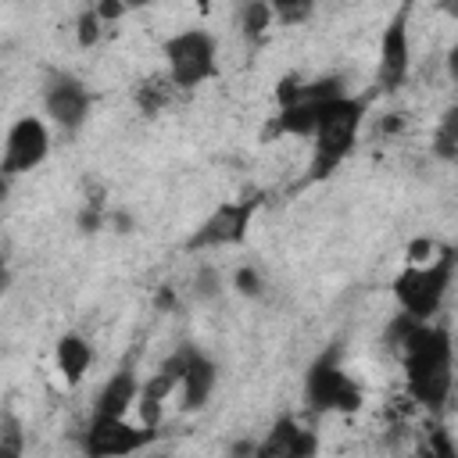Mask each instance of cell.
<instances>
[{"mask_svg": "<svg viewBox=\"0 0 458 458\" xmlns=\"http://www.w3.org/2000/svg\"><path fill=\"white\" fill-rule=\"evenodd\" d=\"M404 369V386L426 411H444L454 390V344L444 326L422 322L397 354Z\"/></svg>", "mask_w": 458, "mask_h": 458, "instance_id": "obj_1", "label": "cell"}, {"mask_svg": "<svg viewBox=\"0 0 458 458\" xmlns=\"http://www.w3.org/2000/svg\"><path fill=\"white\" fill-rule=\"evenodd\" d=\"M365 107H369L365 97H351V93L326 104V111L318 118V129L311 136V147H315L311 150V168H308L311 179L333 175L344 165V157L354 150L361 122H365Z\"/></svg>", "mask_w": 458, "mask_h": 458, "instance_id": "obj_2", "label": "cell"}, {"mask_svg": "<svg viewBox=\"0 0 458 458\" xmlns=\"http://www.w3.org/2000/svg\"><path fill=\"white\" fill-rule=\"evenodd\" d=\"M454 272H458L454 247H444L429 265H404L394 276V297H397L401 311H408L419 322H433V315L444 308Z\"/></svg>", "mask_w": 458, "mask_h": 458, "instance_id": "obj_3", "label": "cell"}, {"mask_svg": "<svg viewBox=\"0 0 458 458\" xmlns=\"http://www.w3.org/2000/svg\"><path fill=\"white\" fill-rule=\"evenodd\" d=\"M361 401H365V394L351 379V372L344 369L340 347L322 351L308 365V372H304V404H308V411H315V415H326V411L354 415L361 408Z\"/></svg>", "mask_w": 458, "mask_h": 458, "instance_id": "obj_4", "label": "cell"}, {"mask_svg": "<svg viewBox=\"0 0 458 458\" xmlns=\"http://www.w3.org/2000/svg\"><path fill=\"white\" fill-rule=\"evenodd\" d=\"M161 54H165L168 79L179 89H197L218 72V43L208 29H182L168 36Z\"/></svg>", "mask_w": 458, "mask_h": 458, "instance_id": "obj_5", "label": "cell"}, {"mask_svg": "<svg viewBox=\"0 0 458 458\" xmlns=\"http://www.w3.org/2000/svg\"><path fill=\"white\" fill-rule=\"evenodd\" d=\"M261 208V197H240V200H225L218 204L182 243L186 254H197V250H218V247H236L247 240L250 233V222Z\"/></svg>", "mask_w": 458, "mask_h": 458, "instance_id": "obj_6", "label": "cell"}, {"mask_svg": "<svg viewBox=\"0 0 458 458\" xmlns=\"http://www.w3.org/2000/svg\"><path fill=\"white\" fill-rule=\"evenodd\" d=\"M43 111L50 114V122L75 136L86 122H89V111H93V93L86 89V82L64 68H50L43 75Z\"/></svg>", "mask_w": 458, "mask_h": 458, "instance_id": "obj_7", "label": "cell"}, {"mask_svg": "<svg viewBox=\"0 0 458 458\" xmlns=\"http://www.w3.org/2000/svg\"><path fill=\"white\" fill-rule=\"evenodd\" d=\"M157 440V429L136 426L129 419H111V415H93L86 433H82V451L86 458H129Z\"/></svg>", "mask_w": 458, "mask_h": 458, "instance_id": "obj_8", "label": "cell"}, {"mask_svg": "<svg viewBox=\"0 0 458 458\" xmlns=\"http://www.w3.org/2000/svg\"><path fill=\"white\" fill-rule=\"evenodd\" d=\"M50 154V129L43 118L36 114H21L18 122H11L7 129V140H4V175L14 179V175H25L32 168H39Z\"/></svg>", "mask_w": 458, "mask_h": 458, "instance_id": "obj_9", "label": "cell"}, {"mask_svg": "<svg viewBox=\"0 0 458 458\" xmlns=\"http://www.w3.org/2000/svg\"><path fill=\"white\" fill-rule=\"evenodd\" d=\"M408 14L411 7L394 11V18L383 29L379 39V86L383 89H401L411 72V36H408Z\"/></svg>", "mask_w": 458, "mask_h": 458, "instance_id": "obj_10", "label": "cell"}, {"mask_svg": "<svg viewBox=\"0 0 458 458\" xmlns=\"http://www.w3.org/2000/svg\"><path fill=\"white\" fill-rule=\"evenodd\" d=\"M215 383H218V365L211 361V354H204L200 347H190V361H186V372L179 383V408L200 411L211 401Z\"/></svg>", "mask_w": 458, "mask_h": 458, "instance_id": "obj_11", "label": "cell"}, {"mask_svg": "<svg viewBox=\"0 0 458 458\" xmlns=\"http://www.w3.org/2000/svg\"><path fill=\"white\" fill-rule=\"evenodd\" d=\"M140 390H143V379L132 372V369H118L97 394L93 401V415H111V419H125V411L140 401Z\"/></svg>", "mask_w": 458, "mask_h": 458, "instance_id": "obj_12", "label": "cell"}, {"mask_svg": "<svg viewBox=\"0 0 458 458\" xmlns=\"http://www.w3.org/2000/svg\"><path fill=\"white\" fill-rule=\"evenodd\" d=\"M54 361H57V372L64 376V383L79 386L93 365V344L82 333H64L54 347Z\"/></svg>", "mask_w": 458, "mask_h": 458, "instance_id": "obj_13", "label": "cell"}, {"mask_svg": "<svg viewBox=\"0 0 458 458\" xmlns=\"http://www.w3.org/2000/svg\"><path fill=\"white\" fill-rule=\"evenodd\" d=\"M236 25H240V32H243L247 43H258L276 25V7L265 4V0H250V4H243L236 11Z\"/></svg>", "mask_w": 458, "mask_h": 458, "instance_id": "obj_14", "label": "cell"}, {"mask_svg": "<svg viewBox=\"0 0 458 458\" xmlns=\"http://www.w3.org/2000/svg\"><path fill=\"white\" fill-rule=\"evenodd\" d=\"M297 433H301L297 419H293V415H279V419L272 422L268 437H265V440H258L254 458H286V451H290V444H293V437H297Z\"/></svg>", "mask_w": 458, "mask_h": 458, "instance_id": "obj_15", "label": "cell"}, {"mask_svg": "<svg viewBox=\"0 0 458 458\" xmlns=\"http://www.w3.org/2000/svg\"><path fill=\"white\" fill-rule=\"evenodd\" d=\"M433 154L444 157V161H458V104H451L437 125V136H433Z\"/></svg>", "mask_w": 458, "mask_h": 458, "instance_id": "obj_16", "label": "cell"}, {"mask_svg": "<svg viewBox=\"0 0 458 458\" xmlns=\"http://www.w3.org/2000/svg\"><path fill=\"white\" fill-rule=\"evenodd\" d=\"M168 97H172V79H168V75H165V79H147V82L136 86V107H140L147 118H154V114L168 104Z\"/></svg>", "mask_w": 458, "mask_h": 458, "instance_id": "obj_17", "label": "cell"}, {"mask_svg": "<svg viewBox=\"0 0 458 458\" xmlns=\"http://www.w3.org/2000/svg\"><path fill=\"white\" fill-rule=\"evenodd\" d=\"M190 293H193L200 304H215V301L225 293V283H222L218 268H215V265H200V268L193 272V279H190Z\"/></svg>", "mask_w": 458, "mask_h": 458, "instance_id": "obj_18", "label": "cell"}, {"mask_svg": "<svg viewBox=\"0 0 458 458\" xmlns=\"http://www.w3.org/2000/svg\"><path fill=\"white\" fill-rule=\"evenodd\" d=\"M419 326H422L419 318H411L408 311H397V315L386 322V329H383V344H386V351L397 358V354H401V347L408 344V336H411Z\"/></svg>", "mask_w": 458, "mask_h": 458, "instance_id": "obj_19", "label": "cell"}, {"mask_svg": "<svg viewBox=\"0 0 458 458\" xmlns=\"http://www.w3.org/2000/svg\"><path fill=\"white\" fill-rule=\"evenodd\" d=\"M25 454V429L14 411H4L0 419V458H21Z\"/></svg>", "mask_w": 458, "mask_h": 458, "instance_id": "obj_20", "label": "cell"}, {"mask_svg": "<svg viewBox=\"0 0 458 458\" xmlns=\"http://www.w3.org/2000/svg\"><path fill=\"white\" fill-rule=\"evenodd\" d=\"M233 290H236L240 297L258 301V297H265V276H261L254 265H240V268L233 272Z\"/></svg>", "mask_w": 458, "mask_h": 458, "instance_id": "obj_21", "label": "cell"}, {"mask_svg": "<svg viewBox=\"0 0 458 458\" xmlns=\"http://www.w3.org/2000/svg\"><path fill=\"white\" fill-rule=\"evenodd\" d=\"M100 36H104V21H100L97 7L79 11V18H75V39H79V47H93Z\"/></svg>", "mask_w": 458, "mask_h": 458, "instance_id": "obj_22", "label": "cell"}, {"mask_svg": "<svg viewBox=\"0 0 458 458\" xmlns=\"http://www.w3.org/2000/svg\"><path fill=\"white\" fill-rule=\"evenodd\" d=\"M422 447H426L433 458H458V444L451 440V433H447L444 426H433V429L426 433Z\"/></svg>", "mask_w": 458, "mask_h": 458, "instance_id": "obj_23", "label": "cell"}, {"mask_svg": "<svg viewBox=\"0 0 458 458\" xmlns=\"http://www.w3.org/2000/svg\"><path fill=\"white\" fill-rule=\"evenodd\" d=\"M276 7V21L279 25H297V21H304V18H311V4L308 0H286V4H272Z\"/></svg>", "mask_w": 458, "mask_h": 458, "instance_id": "obj_24", "label": "cell"}, {"mask_svg": "<svg viewBox=\"0 0 458 458\" xmlns=\"http://www.w3.org/2000/svg\"><path fill=\"white\" fill-rule=\"evenodd\" d=\"M286 458H318V433L308 429V426H301V433L293 437Z\"/></svg>", "mask_w": 458, "mask_h": 458, "instance_id": "obj_25", "label": "cell"}, {"mask_svg": "<svg viewBox=\"0 0 458 458\" xmlns=\"http://www.w3.org/2000/svg\"><path fill=\"white\" fill-rule=\"evenodd\" d=\"M440 250H444V247H440L437 240L419 236V240H411V247H408V265H429V261H433Z\"/></svg>", "mask_w": 458, "mask_h": 458, "instance_id": "obj_26", "label": "cell"}, {"mask_svg": "<svg viewBox=\"0 0 458 458\" xmlns=\"http://www.w3.org/2000/svg\"><path fill=\"white\" fill-rule=\"evenodd\" d=\"M254 451H258V440L254 437H236L225 447V458H254Z\"/></svg>", "mask_w": 458, "mask_h": 458, "instance_id": "obj_27", "label": "cell"}, {"mask_svg": "<svg viewBox=\"0 0 458 458\" xmlns=\"http://www.w3.org/2000/svg\"><path fill=\"white\" fill-rule=\"evenodd\" d=\"M93 7H97V14H100L104 25H111V21H118L125 14V4H118V0H104V4H93Z\"/></svg>", "mask_w": 458, "mask_h": 458, "instance_id": "obj_28", "label": "cell"}, {"mask_svg": "<svg viewBox=\"0 0 458 458\" xmlns=\"http://www.w3.org/2000/svg\"><path fill=\"white\" fill-rule=\"evenodd\" d=\"M154 304H157L161 311H172V308L179 304V297H175V290H172V286H161V290H157V297H154Z\"/></svg>", "mask_w": 458, "mask_h": 458, "instance_id": "obj_29", "label": "cell"}, {"mask_svg": "<svg viewBox=\"0 0 458 458\" xmlns=\"http://www.w3.org/2000/svg\"><path fill=\"white\" fill-rule=\"evenodd\" d=\"M444 68H447V79L458 82V39L451 43V50H447V57H444Z\"/></svg>", "mask_w": 458, "mask_h": 458, "instance_id": "obj_30", "label": "cell"}, {"mask_svg": "<svg viewBox=\"0 0 458 458\" xmlns=\"http://www.w3.org/2000/svg\"><path fill=\"white\" fill-rule=\"evenodd\" d=\"M415 458H433V454H429V451H426V447L419 444V451H415Z\"/></svg>", "mask_w": 458, "mask_h": 458, "instance_id": "obj_31", "label": "cell"}, {"mask_svg": "<svg viewBox=\"0 0 458 458\" xmlns=\"http://www.w3.org/2000/svg\"><path fill=\"white\" fill-rule=\"evenodd\" d=\"M154 458H157V454H154Z\"/></svg>", "mask_w": 458, "mask_h": 458, "instance_id": "obj_32", "label": "cell"}]
</instances>
